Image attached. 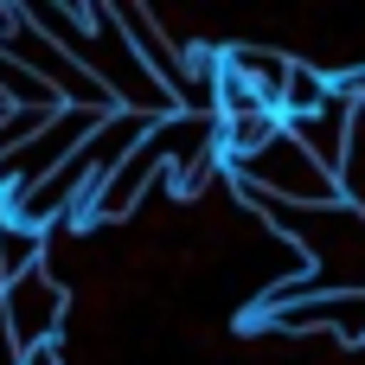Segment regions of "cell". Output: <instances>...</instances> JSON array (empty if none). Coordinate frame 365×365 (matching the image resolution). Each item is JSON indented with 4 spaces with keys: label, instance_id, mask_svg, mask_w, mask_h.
<instances>
[{
    "label": "cell",
    "instance_id": "6",
    "mask_svg": "<svg viewBox=\"0 0 365 365\" xmlns=\"http://www.w3.org/2000/svg\"><path fill=\"white\" fill-rule=\"evenodd\" d=\"M19 365H64V346H32V353H19Z\"/></svg>",
    "mask_w": 365,
    "mask_h": 365
},
{
    "label": "cell",
    "instance_id": "2",
    "mask_svg": "<svg viewBox=\"0 0 365 365\" xmlns=\"http://www.w3.org/2000/svg\"><path fill=\"white\" fill-rule=\"evenodd\" d=\"M225 173H231V186H244V192H263V199H282V205H308V212L346 205V199H340V180H334L327 167H314L289 128H282V135H276L263 154H250V160H231Z\"/></svg>",
    "mask_w": 365,
    "mask_h": 365
},
{
    "label": "cell",
    "instance_id": "3",
    "mask_svg": "<svg viewBox=\"0 0 365 365\" xmlns=\"http://www.w3.org/2000/svg\"><path fill=\"white\" fill-rule=\"evenodd\" d=\"M0 308H6V334H13L19 353L58 346V334H64V321H71V282H64L51 263H38V269H26L19 282L0 289Z\"/></svg>",
    "mask_w": 365,
    "mask_h": 365
},
{
    "label": "cell",
    "instance_id": "4",
    "mask_svg": "<svg viewBox=\"0 0 365 365\" xmlns=\"http://www.w3.org/2000/svg\"><path fill=\"white\" fill-rule=\"evenodd\" d=\"M276 135H282V115H276V109H257V115H225V122H218V154H225V167H231V160L263 154Z\"/></svg>",
    "mask_w": 365,
    "mask_h": 365
},
{
    "label": "cell",
    "instance_id": "1",
    "mask_svg": "<svg viewBox=\"0 0 365 365\" xmlns=\"http://www.w3.org/2000/svg\"><path fill=\"white\" fill-rule=\"evenodd\" d=\"M83 64H90V77L109 90V103H115V109L148 115V122H173V115H180V103L160 90V77L135 58V45H128V32H122L115 0H90V45H83Z\"/></svg>",
    "mask_w": 365,
    "mask_h": 365
},
{
    "label": "cell",
    "instance_id": "7",
    "mask_svg": "<svg viewBox=\"0 0 365 365\" xmlns=\"http://www.w3.org/2000/svg\"><path fill=\"white\" fill-rule=\"evenodd\" d=\"M0 109H6V103H0Z\"/></svg>",
    "mask_w": 365,
    "mask_h": 365
},
{
    "label": "cell",
    "instance_id": "5",
    "mask_svg": "<svg viewBox=\"0 0 365 365\" xmlns=\"http://www.w3.org/2000/svg\"><path fill=\"white\" fill-rule=\"evenodd\" d=\"M45 257H51V237H45V231H32V225H19V218H0V289L19 282L26 269H38Z\"/></svg>",
    "mask_w": 365,
    "mask_h": 365
}]
</instances>
